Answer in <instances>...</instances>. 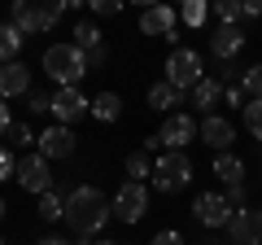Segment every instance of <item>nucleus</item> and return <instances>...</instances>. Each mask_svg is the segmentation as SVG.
I'll return each instance as SVG.
<instances>
[{"instance_id":"f257e3e1","label":"nucleus","mask_w":262,"mask_h":245,"mask_svg":"<svg viewBox=\"0 0 262 245\" xmlns=\"http://www.w3.org/2000/svg\"><path fill=\"white\" fill-rule=\"evenodd\" d=\"M110 215H114V201L92 184H75L66 193V228L79 241H96V232L110 223Z\"/></svg>"},{"instance_id":"f03ea898","label":"nucleus","mask_w":262,"mask_h":245,"mask_svg":"<svg viewBox=\"0 0 262 245\" xmlns=\"http://www.w3.org/2000/svg\"><path fill=\"white\" fill-rule=\"evenodd\" d=\"M88 70H92V66H88V53L75 44V39L44 48V75L53 79L57 88H79V79H83Z\"/></svg>"},{"instance_id":"7ed1b4c3","label":"nucleus","mask_w":262,"mask_h":245,"mask_svg":"<svg viewBox=\"0 0 262 245\" xmlns=\"http://www.w3.org/2000/svg\"><path fill=\"white\" fill-rule=\"evenodd\" d=\"M188 179H192V162H188V153H158V162H153V189L158 193H184Z\"/></svg>"},{"instance_id":"20e7f679","label":"nucleus","mask_w":262,"mask_h":245,"mask_svg":"<svg viewBox=\"0 0 262 245\" xmlns=\"http://www.w3.org/2000/svg\"><path fill=\"white\" fill-rule=\"evenodd\" d=\"M66 13V5H31V0H13L9 22L22 31V35H39V31L57 27V18Z\"/></svg>"},{"instance_id":"39448f33","label":"nucleus","mask_w":262,"mask_h":245,"mask_svg":"<svg viewBox=\"0 0 262 245\" xmlns=\"http://www.w3.org/2000/svg\"><path fill=\"white\" fill-rule=\"evenodd\" d=\"M166 84H175L179 92H188L192 96V88L206 79V70H201V53H192V48H170V57H166Z\"/></svg>"},{"instance_id":"423d86ee","label":"nucleus","mask_w":262,"mask_h":245,"mask_svg":"<svg viewBox=\"0 0 262 245\" xmlns=\"http://www.w3.org/2000/svg\"><path fill=\"white\" fill-rule=\"evenodd\" d=\"M196 136H201V122H196L192 114L179 110V114H170V118L158 127V136H153V140H158V149H166V153H184Z\"/></svg>"},{"instance_id":"0eeeda50","label":"nucleus","mask_w":262,"mask_h":245,"mask_svg":"<svg viewBox=\"0 0 262 245\" xmlns=\"http://www.w3.org/2000/svg\"><path fill=\"white\" fill-rule=\"evenodd\" d=\"M192 215H196V223L210 228V232H219V228L227 232V223H232L236 210H232V201H227L219 189H210V193H201V197L192 201Z\"/></svg>"},{"instance_id":"6e6552de","label":"nucleus","mask_w":262,"mask_h":245,"mask_svg":"<svg viewBox=\"0 0 262 245\" xmlns=\"http://www.w3.org/2000/svg\"><path fill=\"white\" fill-rule=\"evenodd\" d=\"M144 210H149V189L136 184V179H127V184L114 193V219H118V223H140Z\"/></svg>"},{"instance_id":"1a4fd4ad","label":"nucleus","mask_w":262,"mask_h":245,"mask_svg":"<svg viewBox=\"0 0 262 245\" xmlns=\"http://www.w3.org/2000/svg\"><path fill=\"white\" fill-rule=\"evenodd\" d=\"M18 184H22L27 193H35V197L53 193V171H48V158H44V153H27V158L18 162Z\"/></svg>"},{"instance_id":"9d476101","label":"nucleus","mask_w":262,"mask_h":245,"mask_svg":"<svg viewBox=\"0 0 262 245\" xmlns=\"http://www.w3.org/2000/svg\"><path fill=\"white\" fill-rule=\"evenodd\" d=\"M227 241L232 245H262V206H245L227 223Z\"/></svg>"},{"instance_id":"9b49d317","label":"nucleus","mask_w":262,"mask_h":245,"mask_svg":"<svg viewBox=\"0 0 262 245\" xmlns=\"http://www.w3.org/2000/svg\"><path fill=\"white\" fill-rule=\"evenodd\" d=\"M88 110H92V101H88L79 88H57V92H53V110H48V114H53L61 127H70V122L83 118Z\"/></svg>"},{"instance_id":"f8f14e48","label":"nucleus","mask_w":262,"mask_h":245,"mask_svg":"<svg viewBox=\"0 0 262 245\" xmlns=\"http://www.w3.org/2000/svg\"><path fill=\"white\" fill-rule=\"evenodd\" d=\"M75 149H79V136L70 132V127H61V122L44 127L39 140H35V153H44V158H70Z\"/></svg>"},{"instance_id":"ddd939ff","label":"nucleus","mask_w":262,"mask_h":245,"mask_svg":"<svg viewBox=\"0 0 262 245\" xmlns=\"http://www.w3.org/2000/svg\"><path fill=\"white\" fill-rule=\"evenodd\" d=\"M175 27H179V13L170 9V5H144V9H140V31H144V35L175 39Z\"/></svg>"},{"instance_id":"4468645a","label":"nucleus","mask_w":262,"mask_h":245,"mask_svg":"<svg viewBox=\"0 0 262 245\" xmlns=\"http://www.w3.org/2000/svg\"><path fill=\"white\" fill-rule=\"evenodd\" d=\"M201 140H206L214 153H232V145H236V127H232V118H223V114H210V118H201Z\"/></svg>"},{"instance_id":"2eb2a0df","label":"nucleus","mask_w":262,"mask_h":245,"mask_svg":"<svg viewBox=\"0 0 262 245\" xmlns=\"http://www.w3.org/2000/svg\"><path fill=\"white\" fill-rule=\"evenodd\" d=\"M245 48V31L241 27H214V35H210V53L219 57V62H236Z\"/></svg>"},{"instance_id":"dca6fc26","label":"nucleus","mask_w":262,"mask_h":245,"mask_svg":"<svg viewBox=\"0 0 262 245\" xmlns=\"http://www.w3.org/2000/svg\"><path fill=\"white\" fill-rule=\"evenodd\" d=\"M27 92H31V70L22 62L0 66V101H13V96H27Z\"/></svg>"},{"instance_id":"f3484780","label":"nucleus","mask_w":262,"mask_h":245,"mask_svg":"<svg viewBox=\"0 0 262 245\" xmlns=\"http://www.w3.org/2000/svg\"><path fill=\"white\" fill-rule=\"evenodd\" d=\"M149 105L170 118V114H179V105H184V92H179L175 84H166V79H158V84H149Z\"/></svg>"},{"instance_id":"a211bd4d","label":"nucleus","mask_w":262,"mask_h":245,"mask_svg":"<svg viewBox=\"0 0 262 245\" xmlns=\"http://www.w3.org/2000/svg\"><path fill=\"white\" fill-rule=\"evenodd\" d=\"M219 175V184H227V189H232V184H245V162L236 158V153H214V167H210Z\"/></svg>"},{"instance_id":"6ab92c4d","label":"nucleus","mask_w":262,"mask_h":245,"mask_svg":"<svg viewBox=\"0 0 262 245\" xmlns=\"http://www.w3.org/2000/svg\"><path fill=\"white\" fill-rule=\"evenodd\" d=\"M219 96H223V84H219V79H201V84L192 88V105L201 110V118H210V114H214Z\"/></svg>"},{"instance_id":"aec40b11","label":"nucleus","mask_w":262,"mask_h":245,"mask_svg":"<svg viewBox=\"0 0 262 245\" xmlns=\"http://www.w3.org/2000/svg\"><path fill=\"white\" fill-rule=\"evenodd\" d=\"M22 31L13 27V22H0V66H9V62H18V53H22Z\"/></svg>"},{"instance_id":"412c9836","label":"nucleus","mask_w":262,"mask_h":245,"mask_svg":"<svg viewBox=\"0 0 262 245\" xmlns=\"http://www.w3.org/2000/svg\"><path fill=\"white\" fill-rule=\"evenodd\" d=\"M88 114H92V118H101V122H114V118L122 114V96H118V92H101V96L92 101V110H88Z\"/></svg>"},{"instance_id":"4be33fe9","label":"nucleus","mask_w":262,"mask_h":245,"mask_svg":"<svg viewBox=\"0 0 262 245\" xmlns=\"http://www.w3.org/2000/svg\"><path fill=\"white\" fill-rule=\"evenodd\" d=\"M75 44L83 48V53L105 48V39H101V31H96V22H75Z\"/></svg>"},{"instance_id":"5701e85b","label":"nucleus","mask_w":262,"mask_h":245,"mask_svg":"<svg viewBox=\"0 0 262 245\" xmlns=\"http://www.w3.org/2000/svg\"><path fill=\"white\" fill-rule=\"evenodd\" d=\"M39 219H44V223H53V219H66V193H44V197H39Z\"/></svg>"},{"instance_id":"b1692460","label":"nucleus","mask_w":262,"mask_h":245,"mask_svg":"<svg viewBox=\"0 0 262 245\" xmlns=\"http://www.w3.org/2000/svg\"><path fill=\"white\" fill-rule=\"evenodd\" d=\"M153 162H158V158H149V153H131V158H127V175L131 179H136V184H144V179H153Z\"/></svg>"},{"instance_id":"393cba45","label":"nucleus","mask_w":262,"mask_h":245,"mask_svg":"<svg viewBox=\"0 0 262 245\" xmlns=\"http://www.w3.org/2000/svg\"><path fill=\"white\" fill-rule=\"evenodd\" d=\"M241 88H245V96H249V101H258V96H262V62H258V66H245Z\"/></svg>"},{"instance_id":"a878e982","label":"nucleus","mask_w":262,"mask_h":245,"mask_svg":"<svg viewBox=\"0 0 262 245\" xmlns=\"http://www.w3.org/2000/svg\"><path fill=\"white\" fill-rule=\"evenodd\" d=\"M210 13H214V22H219V27H236V22L245 18V13H241V5H232V0H219V5H214Z\"/></svg>"},{"instance_id":"bb28decb","label":"nucleus","mask_w":262,"mask_h":245,"mask_svg":"<svg viewBox=\"0 0 262 245\" xmlns=\"http://www.w3.org/2000/svg\"><path fill=\"white\" fill-rule=\"evenodd\" d=\"M179 18H184L188 27H206V18H210V5H206V0H188Z\"/></svg>"},{"instance_id":"cd10ccee","label":"nucleus","mask_w":262,"mask_h":245,"mask_svg":"<svg viewBox=\"0 0 262 245\" xmlns=\"http://www.w3.org/2000/svg\"><path fill=\"white\" fill-rule=\"evenodd\" d=\"M241 114H245V127H249V136H253V140H262V96H258V101H249Z\"/></svg>"},{"instance_id":"c85d7f7f","label":"nucleus","mask_w":262,"mask_h":245,"mask_svg":"<svg viewBox=\"0 0 262 245\" xmlns=\"http://www.w3.org/2000/svg\"><path fill=\"white\" fill-rule=\"evenodd\" d=\"M35 140H39V136L31 132L27 122H13V127H9V149H27V145H35Z\"/></svg>"},{"instance_id":"c756f323","label":"nucleus","mask_w":262,"mask_h":245,"mask_svg":"<svg viewBox=\"0 0 262 245\" xmlns=\"http://www.w3.org/2000/svg\"><path fill=\"white\" fill-rule=\"evenodd\" d=\"M27 110L31 114H48L53 110V92H27Z\"/></svg>"},{"instance_id":"7c9ffc66","label":"nucleus","mask_w":262,"mask_h":245,"mask_svg":"<svg viewBox=\"0 0 262 245\" xmlns=\"http://www.w3.org/2000/svg\"><path fill=\"white\" fill-rule=\"evenodd\" d=\"M223 197L232 201V210H245V206H253V201H249V189H245V184H232V189H227Z\"/></svg>"},{"instance_id":"2f4dec72","label":"nucleus","mask_w":262,"mask_h":245,"mask_svg":"<svg viewBox=\"0 0 262 245\" xmlns=\"http://www.w3.org/2000/svg\"><path fill=\"white\" fill-rule=\"evenodd\" d=\"M223 101H227V105H241V110H245V105H249V96H245L241 84H227V88H223Z\"/></svg>"},{"instance_id":"473e14b6","label":"nucleus","mask_w":262,"mask_h":245,"mask_svg":"<svg viewBox=\"0 0 262 245\" xmlns=\"http://www.w3.org/2000/svg\"><path fill=\"white\" fill-rule=\"evenodd\" d=\"M9 175H18V162H13V153L0 145V179H9Z\"/></svg>"},{"instance_id":"72a5a7b5","label":"nucleus","mask_w":262,"mask_h":245,"mask_svg":"<svg viewBox=\"0 0 262 245\" xmlns=\"http://www.w3.org/2000/svg\"><path fill=\"white\" fill-rule=\"evenodd\" d=\"M149 245H188V241H184V232H175V228H166V232H158V236H153Z\"/></svg>"},{"instance_id":"f704fd0d","label":"nucleus","mask_w":262,"mask_h":245,"mask_svg":"<svg viewBox=\"0 0 262 245\" xmlns=\"http://www.w3.org/2000/svg\"><path fill=\"white\" fill-rule=\"evenodd\" d=\"M118 9H122V0H92V13H101V18H110Z\"/></svg>"},{"instance_id":"c9c22d12","label":"nucleus","mask_w":262,"mask_h":245,"mask_svg":"<svg viewBox=\"0 0 262 245\" xmlns=\"http://www.w3.org/2000/svg\"><path fill=\"white\" fill-rule=\"evenodd\" d=\"M13 118H9V101H0V136H9Z\"/></svg>"},{"instance_id":"e433bc0d","label":"nucleus","mask_w":262,"mask_h":245,"mask_svg":"<svg viewBox=\"0 0 262 245\" xmlns=\"http://www.w3.org/2000/svg\"><path fill=\"white\" fill-rule=\"evenodd\" d=\"M241 13H245V18H262V0H245Z\"/></svg>"},{"instance_id":"4c0bfd02","label":"nucleus","mask_w":262,"mask_h":245,"mask_svg":"<svg viewBox=\"0 0 262 245\" xmlns=\"http://www.w3.org/2000/svg\"><path fill=\"white\" fill-rule=\"evenodd\" d=\"M39 245H70V241H66V236H44Z\"/></svg>"},{"instance_id":"58836bf2","label":"nucleus","mask_w":262,"mask_h":245,"mask_svg":"<svg viewBox=\"0 0 262 245\" xmlns=\"http://www.w3.org/2000/svg\"><path fill=\"white\" fill-rule=\"evenodd\" d=\"M92 245H118V241H101V236H96V241H92Z\"/></svg>"},{"instance_id":"ea45409f","label":"nucleus","mask_w":262,"mask_h":245,"mask_svg":"<svg viewBox=\"0 0 262 245\" xmlns=\"http://www.w3.org/2000/svg\"><path fill=\"white\" fill-rule=\"evenodd\" d=\"M5 215H9V206H5V201H0V219H5Z\"/></svg>"},{"instance_id":"a19ab883","label":"nucleus","mask_w":262,"mask_h":245,"mask_svg":"<svg viewBox=\"0 0 262 245\" xmlns=\"http://www.w3.org/2000/svg\"><path fill=\"white\" fill-rule=\"evenodd\" d=\"M0 245H5V236H0Z\"/></svg>"}]
</instances>
